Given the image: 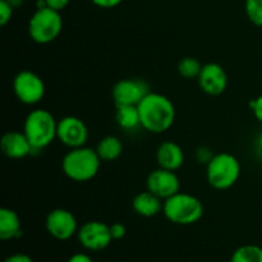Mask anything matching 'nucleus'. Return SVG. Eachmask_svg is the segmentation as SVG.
Returning <instances> with one entry per match:
<instances>
[{"instance_id": "1", "label": "nucleus", "mask_w": 262, "mask_h": 262, "mask_svg": "<svg viewBox=\"0 0 262 262\" xmlns=\"http://www.w3.org/2000/svg\"><path fill=\"white\" fill-rule=\"evenodd\" d=\"M141 118V127L150 133L160 135L170 129L176 120V107L164 95L148 92L137 105Z\"/></svg>"}, {"instance_id": "2", "label": "nucleus", "mask_w": 262, "mask_h": 262, "mask_svg": "<svg viewBox=\"0 0 262 262\" xmlns=\"http://www.w3.org/2000/svg\"><path fill=\"white\" fill-rule=\"evenodd\" d=\"M101 159L96 150L82 146L71 148L61 161V169L69 179L74 182H89L99 173Z\"/></svg>"}, {"instance_id": "3", "label": "nucleus", "mask_w": 262, "mask_h": 262, "mask_svg": "<svg viewBox=\"0 0 262 262\" xmlns=\"http://www.w3.org/2000/svg\"><path fill=\"white\" fill-rule=\"evenodd\" d=\"M58 122L54 115L45 109L32 110L26 117L23 133L30 141L33 151H41L53 143L56 138Z\"/></svg>"}, {"instance_id": "4", "label": "nucleus", "mask_w": 262, "mask_h": 262, "mask_svg": "<svg viewBox=\"0 0 262 262\" xmlns=\"http://www.w3.org/2000/svg\"><path fill=\"white\" fill-rule=\"evenodd\" d=\"M164 215L173 224L191 225L204 215V205L197 197L178 192L164 201Z\"/></svg>"}, {"instance_id": "5", "label": "nucleus", "mask_w": 262, "mask_h": 262, "mask_svg": "<svg viewBox=\"0 0 262 262\" xmlns=\"http://www.w3.org/2000/svg\"><path fill=\"white\" fill-rule=\"evenodd\" d=\"M241 176L239 161L232 154H216L207 164L206 177L210 186L219 191L229 189L238 182Z\"/></svg>"}, {"instance_id": "6", "label": "nucleus", "mask_w": 262, "mask_h": 262, "mask_svg": "<svg viewBox=\"0 0 262 262\" xmlns=\"http://www.w3.org/2000/svg\"><path fill=\"white\" fill-rule=\"evenodd\" d=\"M63 30V19H61L60 12L45 7L40 8L33 13L28 23V33L32 41L36 43L53 42L58 38Z\"/></svg>"}, {"instance_id": "7", "label": "nucleus", "mask_w": 262, "mask_h": 262, "mask_svg": "<svg viewBox=\"0 0 262 262\" xmlns=\"http://www.w3.org/2000/svg\"><path fill=\"white\" fill-rule=\"evenodd\" d=\"M13 91L22 104L35 105L45 96V83L33 72L22 71L14 77Z\"/></svg>"}, {"instance_id": "8", "label": "nucleus", "mask_w": 262, "mask_h": 262, "mask_svg": "<svg viewBox=\"0 0 262 262\" xmlns=\"http://www.w3.org/2000/svg\"><path fill=\"white\" fill-rule=\"evenodd\" d=\"M77 238L82 247L89 251H102L112 243L110 225L101 222H87L77 232Z\"/></svg>"}, {"instance_id": "9", "label": "nucleus", "mask_w": 262, "mask_h": 262, "mask_svg": "<svg viewBox=\"0 0 262 262\" xmlns=\"http://www.w3.org/2000/svg\"><path fill=\"white\" fill-rule=\"evenodd\" d=\"M56 138L69 148L82 147L89 140V129L83 120L69 115L58 122Z\"/></svg>"}, {"instance_id": "10", "label": "nucleus", "mask_w": 262, "mask_h": 262, "mask_svg": "<svg viewBox=\"0 0 262 262\" xmlns=\"http://www.w3.org/2000/svg\"><path fill=\"white\" fill-rule=\"evenodd\" d=\"M46 230L58 241H68L78 232L77 219L71 211L66 209H55L46 216Z\"/></svg>"}, {"instance_id": "11", "label": "nucleus", "mask_w": 262, "mask_h": 262, "mask_svg": "<svg viewBox=\"0 0 262 262\" xmlns=\"http://www.w3.org/2000/svg\"><path fill=\"white\" fill-rule=\"evenodd\" d=\"M150 92L146 82L141 79H122L113 87V99L117 106L135 105L137 106Z\"/></svg>"}, {"instance_id": "12", "label": "nucleus", "mask_w": 262, "mask_h": 262, "mask_svg": "<svg viewBox=\"0 0 262 262\" xmlns=\"http://www.w3.org/2000/svg\"><path fill=\"white\" fill-rule=\"evenodd\" d=\"M146 186H147V191L156 194L164 201L178 193L181 189V183L177 174L163 168L156 169L148 174Z\"/></svg>"}, {"instance_id": "13", "label": "nucleus", "mask_w": 262, "mask_h": 262, "mask_svg": "<svg viewBox=\"0 0 262 262\" xmlns=\"http://www.w3.org/2000/svg\"><path fill=\"white\" fill-rule=\"evenodd\" d=\"M199 86L210 96H219L228 87V74L222 66L207 63L202 66L199 76Z\"/></svg>"}, {"instance_id": "14", "label": "nucleus", "mask_w": 262, "mask_h": 262, "mask_svg": "<svg viewBox=\"0 0 262 262\" xmlns=\"http://www.w3.org/2000/svg\"><path fill=\"white\" fill-rule=\"evenodd\" d=\"M0 147L9 159H23L32 154V146L23 132L10 130L2 137Z\"/></svg>"}, {"instance_id": "15", "label": "nucleus", "mask_w": 262, "mask_h": 262, "mask_svg": "<svg viewBox=\"0 0 262 262\" xmlns=\"http://www.w3.org/2000/svg\"><path fill=\"white\" fill-rule=\"evenodd\" d=\"M156 160L160 168L176 171L184 164V152L178 143L166 141L159 146L156 151Z\"/></svg>"}, {"instance_id": "16", "label": "nucleus", "mask_w": 262, "mask_h": 262, "mask_svg": "<svg viewBox=\"0 0 262 262\" xmlns=\"http://www.w3.org/2000/svg\"><path fill=\"white\" fill-rule=\"evenodd\" d=\"M132 207L140 216L152 217L163 211L164 204L161 202L160 197L151 193L150 191H146L135 196L132 201Z\"/></svg>"}, {"instance_id": "17", "label": "nucleus", "mask_w": 262, "mask_h": 262, "mask_svg": "<svg viewBox=\"0 0 262 262\" xmlns=\"http://www.w3.org/2000/svg\"><path fill=\"white\" fill-rule=\"evenodd\" d=\"M22 237V224L18 214L13 210L0 209V239L10 241Z\"/></svg>"}, {"instance_id": "18", "label": "nucleus", "mask_w": 262, "mask_h": 262, "mask_svg": "<svg viewBox=\"0 0 262 262\" xmlns=\"http://www.w3.org/2000/svg\"><path fill=\"white\" fill-rule=\"evenodd\" d=\"M96 152L101 159V161L117 160L123 152L122 141L115 136H106L97 143Z\"/></svg>"}, {"instance_id": "19", "label": "nucleus", "mask_w": 262, "mask_h": 262, "mask_svg": "<svg viewBox=\"0 0 262 262\" xmlns=\"http://www.w3.org/2000/svg\"><path fill=\"white\" fill-rule=\"evenodd\" d=\"M117 123L122 129L133 130L141 127V118L138 106L135 105H124V106H117Z\"/></svg>"}, {"instance_id": "20", "label": "nucleus", "mask_w": 262, "mask_h": 262, "mask_svg": "<svg viewBox=\"0 0 262 262\" xmlns=\"http://www.w3.org/2000/svg\"><path fill=\"white\" fill-rule=\"evenodd\" d=\"M230 262H262V248L256 245L241 246L233 252Z\"/></svg>"}, {"instance_id": "21", "label": "nucleus", "mask_w": 262, "mask_h": 262, "mask_svg": "<svg viewBox=\"0 0 262 262\" xmlns=\"http://www.w3.org/2000/svg\"><path fill=\"white\" fill-rule=\"evenodd\" d=\"M202 64L200 63L197 59L192 58V56H187L183 58L178 64V72L183 78L187 79H194L199 78L200 73H201Z\"/></svg>"}, {"instance_id": "22", "label": "nucleus", "mask_w": 262, "mask_h": 262, "mask_svg": "<svg viewBox=\"0 0 262 262\" xmlns=\"http://www.w3.org/2000/svg\"><path fill=\"white\" fill-rule=\"evenodd\" d=\"M246 14L257 27H262V0H246Z\"/></svg>"}, {"instance_id": "23", "label": "nucleus", "mask_w": 262, "mask_h": 262, "mask_svg": "<svg viewBox=\"0 0 262 262\" xmlns=\"http://www.w3.org/2000/svg\"><path fill=\"white\" fill-rule=\"evenodd\" d=\"M13 7L8 0H0V26H7L13 17Z\"/></svg>"}, {"instance_id": "24", "label": "nucleus", "mask_w": 262, "mask_h": 262, "mask_svg": "<svg viewBox=\"0 0 262 262\" xmlns=\"http://www.w3.org/2000/svg\"><path fill=\"white\" fill-rule=\"evenodd\" d=\"M214 154L211 152V150H210L209 147H200L199 150L196 151V159L199 160V163L201 164H209L210 161H211V159L214 158Z\"/></svg>"}, {"instance_id": "25", "label": "nucleus", "mask_w": 262, "mask_h": 262, "mask_svg": "<svg viewBox=\"0 0 262 262\" xmlns=\"http://www.w3.org/2000/svg\"><path fill=\"white\" fill-rule=\"evenodd\" d=\"M110 233H112V237L114 241L122 239L127 234V229H125L124 225L122 223H114L113 225H110Z\"/></svg>"}, {"instance_id": "26", "label": "nucleus", "mask_w": 262, "mask_h": 262, "mask_svg": "<svg viewBox=\"0 0 262 262\" xmlns=\"http://www.w3.org/2000/svg\"><path fill=\"white\" fill-rule=\"evenodd\" d=\"M250 106L251 109H252L253 115L256 117V119L262 123V95L256 97L255 100H252V101L250 102Z\"/></svg>"}, {"instance_id": "27", "label": "nucleus", "mask_w": 262, "mask_h": 262, "mask_svg": "<svg viewBox=\"0 0 262 262\" xmlns=\"http://www.w3.org/2000/svg\"><path fill=\"white\" fill-rule=\"evenodd\" d=\"M96 7L104 8V9H110V8H115L119 4H122L124 0H91Z\"/></svg>"}, {"instance_id": "28", "label": "nucleus", "mask_w": 262, "mask_h": 262, "mask_svg": "<svg viewBox=\"0 0 262 262\" xmlns=\"http://www.w3.org/2000/svg\"><path fill=\"white\" fill-rule=\"evenodd\" d=\"M45 2L49 8L56 10V12H60V10L66 9V8L68 7L71 0H45Z\"/></svg>"}, {"instance_id": "29", "label": "nucleus", "mask_w": 262, "mask_h": 262, "mask_svg": "<svg viewBox=\"0 0 262 262\" xmlns=\"http://www.w3.org/2000/svg\"><path fill=\"white\" fill-rule=\"evenodd\" d=\"M4 262H33V260L28 255H25V253H15V255L5 258Z\"/></svg>"}, {"instance_id": "30", "label": "nucleus", "mask_w": 262, "mask_h": 262, "mask_svg": "<svg viewBox=\"0 0 262 262\" xmlns=\"http://www.w3.org/2000/svg\"><path fill=\"white\" fill-rule=\"evenodd\" d=\"M67 262H94L92 258L90 257L86 253H74L73 256L69 257V260Z\"/></svg>"}, {"instance_id": "31", "label": "nucleus", "mask_w": 262, "mask_h": 262, "mask_svg": "<svg viewBox=\"0 0 262 262\" xmlns=\"http://www.w3.org/2000/svg\"><path fill=\"white\" fill-rule=\"evenodd\" d=\"M257 147H258V150L262 152V133L258 136V138H257Z\"/></svg>"}, {"instance_id": "32", "label": "nucleus", "mask_w": 262, "mask_h": 262, "mask_svg": "<svg viewBox=\"0 0 262 262\" xmlns=\"http://www.w3.org/2000/svg\"><path fill=\"white\" fill-rule=\"evenodd\" d=\"M8 2H9L13 7H17V5L22 4V0H8Z\"/></svg>"}]
</instances>
